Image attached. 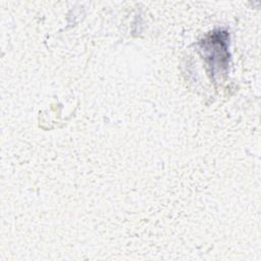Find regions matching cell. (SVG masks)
<instances>
[{
  "label": "cell",
  "mask_w": 261,
  "mask_h": 261,
  "mask_svg": "<svg viewBox=\"0 0 261 261\" xmlns=\"http://www.w3.org/2000/svg\"><path fill=\"white\" fill-rule=\"evenodd\" d=\"M228 35L226 32H213L201 42V51L213 75L222 73L228 65Z\"/></svg>",
  "instance_id": "1"
}]
</instances>
